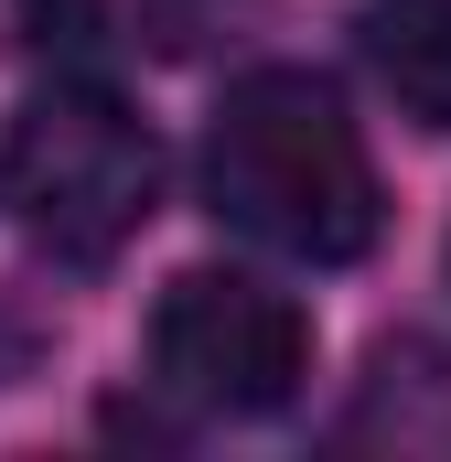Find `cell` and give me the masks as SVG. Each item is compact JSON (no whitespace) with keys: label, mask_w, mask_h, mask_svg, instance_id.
Masks as SVG:
<instances>
[{"label":"cell","mask_w":451,"mask_h":462,"mask_svg":"<svg viewBox=\"0 0 451 462\" xmlns=\"http://www.w3.org/2000/svg\"><path fill=\"white\" fill-rule=\"evenodd\" d=\"M334 441H398V452H451V355L419 334H387L365 355V387L334 420Z\"/></svg>","instance_id":"277c9868"},{"label":"cell","mask_w":451,"mask_h":462,"mask_svg":"<svg viewBox=\"0 0 451 462\" xmlns=\"http://www.w3.org/2000/svg\"><path fill=\"white\" fill-rule=\"evenodd\" d=\"M151 387L205 420H280L312 387V312L247 269H183L151 312Z\"/></svg>","instance_id":"3957f363"},{"label":"cell","mask_w":451,"mask_h":462,"mask_svg":"<svg viewBox=\"0 0 451 462\" xmlns=\"http://www.w3.org/2000/svg\"><path fill=\"white\" fill-rule=\"evenodd\" d=\"M205 205L247 247L301 258V269H344L376 247V162L365 129L312 65H247L205 118Z\"/></svg>","instance_id":"6da1fadb"},{"label":"cell","mask_w":451,"mask_h":462,"mask_svg":"<svg viewBox=\"0 0 451 462\" xmlns=\"http://www.w3.org/2000/svg\"><path fill=\"white\" fill-rule=\"evenodd\" d=\"M365 65L430 140H451V0H376L365 11Z\"/></svg>","instance_id":"5b68a950"},{"label":"cell","mask_w":451,"mask_h":462,"mask_svg":"<svg viewBox=\"0 0 451 462\" xmlns=\"http://www.w3.org/2000/svg\"><path fill=\"white\" fill-rule=\"evenodd\" d=\"M0 194L54 269H108L161 205V140L118 87L54 76L22 97L11 140H0Z\"/></svg>","instance_id":"7a4b0ae2"},{"label":"cell","mask_w":451,"mask_h":462,"mask_svg":"<svg viewBox=\"0 0 451 462\" xmlns=\"http://www.w3.org/2000/svg\"><path fill=\"white\" fill-rule=\"evenodd\" d=\"M226 0H161V22H172V32H161V43H194V32H205V22H216Z\"/></svg>","instance_id":"52a82bcc"},{"label":"cell","mask_w":451,"mask_h":462,"mask_svg":"<svg viewBox=\"0 0 451 462\" xmlns=\"http://www.w3.org/2000/svg\"><path fill=\"white\" fill-rule=\"evenodd\" d=\"M22 22L54 43V32H97V22H108V0H22Z\"/></svg>","instance_id":"8992f818"}]
</instances>
